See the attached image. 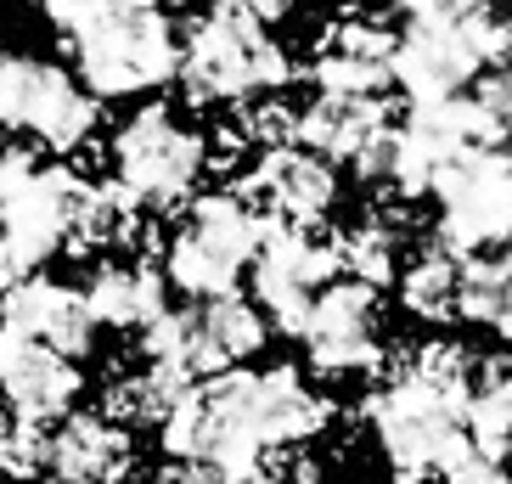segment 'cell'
<instances>
[{
	"label": "cell",
	"mask_w": 512,
	"mask_h": 484,
	"mask_svg": "<svg viewBox=\"0 0 512 484\" xmlns=\"http://www.w3.org/2000/svg\"><path fill=\"white\" fill-rule=\"evenodd\" d=\"M259 237H265V220L248 214L231 192L192 197L186 226L169 237L164 282H175L192 299H226V293H237L242 271L254 265Z\"/></svg>",
	"instance_id": "277c9868"
},
{
	"label": "cell",
	"mask_w": 512,
	"mask_h": 484,
	"mask_svg": "<svg viewBox=\"0 0 512 484\" xmlns=\"http://www.w3.org/2000/svg\"><path fill=\"white\" fill-rule=\"evenodd\" d=\"M17 124L57 152H79L96 130V102L57 62L6 57L0 51V130L12 136Z\"/></svg>",
	"instance_id": "9c48e42d"
},
{
	"label": "cell",
	"mask_w": 512,
	"mask_h": 484,
	"mask_svg": "<svg viewBox=\"0 0 512 484\" xmlns=\"http://www.w3.org/2000/svg\"><path fill=\"white\" fill-rule=\"evenodd\" d=\"M507 456H512V451H507Z\"/></svg>",
	"instance_id": "8d00e7d4"
},
{
	"label": "cell",
	"mask_w": 512,
	"mask_h": 484,
	"mask_svg": "<svg viewBox=\"0 0 512 484\" xmlns=\"http://www.w3.org/2000/svg\"><path fill=\"white\" fill-rule=\"evenodd\" d=\"M332 271H338V226H327V220H310V226L265 220V237H259L254 254V293L271 310L276 333L304 338L310 304L332 282Z\"/></svg>",
	"instance_id": "8992f818"
},
{
	"label": "cell",
	"mask_w": 512,
	"mask_h": 484,
	"mask_svg": "<svg viewBox=\"0 0 512 484\" xmlns=\"http://www.w3.org/2000/svg\"><path fill=\"white\" fill-rule=\"evenodd\" d=\"M507 74V34L501 12L490 6H456V0H422L400 12L389 57V85L411 96V107L451 102L467 79Z\"/></svg>",
	"instance_id": "7a4b0ae2"
},
{
	"label": "cell",
	"mask_w": 512,
	"mask_h": 484,
	"mask_svg": "<svg viewBox=\"0 0 512 484\" xmlns=\"http://www.w3.org/2000/svg\"><path fill=\"white\" fill-rule=\"evenodd\" d=\"M361 417L377 428V445L389 456L394 484H422L428 473H445L467 451L462 417L445 411L439 400H428L411 378H394L377 394H366Z\"/></svg>",
	"instance_id": "52a82bcc"
},
{
	"label": "cell",
	"mask_w": 512,
	"mask_h": 484,
	"mask_svg": "<svg viewBox=\"0 0 512 484\" xmlns=\"http://www.w3.org/2000/svg\"><path fill=\"white\" fill-rule=\"evenodd\" d=\"M175 79L186 85V102H242V96H282L293 85V57L276 46L259 6H214L186 29V51Z\"/></svg>",
	"instance_id": "3957f363"
},
{
	"label": "cell",
	"mask_w": 512,
	"mask_h": 484,
	"mask_svg": "<svg viewBox=\"0 0 512 484\" xmlns=\"http://www.w3.org/2000/svg\"><path fill=\"white\" fill-rule=\"evenodd\" d=\"M501 34H507V74H512V12L501 17Z\"/></svg>",
	"instance_id": "d590c367"
},
{
	"label": "cell",
	"mask_w": 512,
	"mask_h": 484,
	"mask_svg": "<svg viewBox=\"0 0 512 484\" xmlns=\"http://www.w3.org/2000/svg\"><path fill=\"white\" fill-rule=\"evenodd\" d=\"M6 445H12V417L0 411V462H6Z\"/></svg>",
	"instance_id": "e575fe53"
},
{
	"label": "cell",
	"mask_w": 512,
	"mask_h": 484,
	"mask_svg": "<svg viewBox=\"0 0 512 484\" xmlns=\"http://www.w3.org/2000/svg\"><path fill=\"white\" fill-rule=\"evenodd\" d=\"M197 327H203L209 349H214L226 366H242L248 355H259V349H265V316H259L254 304L242 299V293L209 299L203 310H197Z\"/></svg>",
	"instance_id": "d4e9b609"
},
{
	"label": "cell",
	"mask_w": 512,
	"mask_h": 484,
	"mask_svg": "<svg viewBox=\"0 0 512 484\" xmlns=\"http://www.w3.org/2000/svg\"><path fill=\"white\" fill-rule=\"evenodd\" d=\"M46 456H51V428H29V423H12V445H6V462H0V479L12 484H29L46 473Z\"/></svg>",
	"instance_id": "f1b7e54d"
},
{
	"label": "cell",
	"mask_w": 512,
	"mask_h": 484,
	"mask_svg": "<svg viewBox=\"0 0 512 484\" xmlns=\"http://www.w3.org/2000/svg\"><path fill=\"white\" fill-rule=\"evenodd\" d=\"M141 349H147V366H175V372H186L192 383H209V378H220V372H231V366L209 349V338H203L192 310H164L158 321H147V327H141Z\"/></svg>",
	"instance_id": "7402d4cb"
},
{
	"label": "cell",
	"mask_w": 512,
	"mask_h": 484,
	"mask_svg": "<svg viewBox=\"0 0 512 484\" xmlns=\"http://www.w3.org/2000/svg\"><path fill=\"white\" fill-rule=\"evenodd\" d=\"M85 389L74 361H62L40 344H0V394L12 400V423L51 428L74 417V400Z\"/></svg>",
	"instance_id": "4fadbf2b"
},
{
	"label": "cell",
	"mask_w": 512,
	"mask_h": 484,
	"mask_svg": "<svg viewBox=\"0 0 512 484\" xmlns=\"http://www.w3.org/2000/svg\"><path fill=\"white\" fill-rule=\"evenodd\" d=\"M304 349L310 366L327 378H349V372H377L383 349H377V293L361 282H327L310 304L304 321Z\"/></svg>",
	"instance_id": "8fae6325"
},
{
	"label": "cell",
	"mask_w": 512,
	"mask_h": 484,
	"mask_svg": "<svg viewBox=\"0 0 512 484\" xmlns=\"http://www.w3.org/2000/svg\"><path fill=\"white\" fill-rule=\"evenodd\" d=\"M46 17L62 29L68 57H74L79 79L96 96H130L152 91L175 79L181 68V34L158 6H124V0H102V6H74V0H51Z\"/></svg>",
	"instance_id": "6da1fadb"
},
{
	"label": "cell",
	"mask_w": 512,
	"mask_h": 484,
	"mask_svg": "<svg viewBox=\"0 0 512 484\" xmlns=\"http://www.w3.org/2000/svg\"><path fill=\"white\" fill-rule=\"evenodd\" d=\"M164 288L169 282L152 259H130V265L107 259V265H96L91 288H85V310L96 327H147L169 310Z\"/></svg>",
	"instance_id": "d6986e66"
},
{
	"label": "cell",
	"mask_w": 512,
	"mask_h": 484,
	"mask_svg": "<svg viewBox=\"0 0 512 484\" xmlns=\"http://www.w3.org/2000/svg\"><path fill=\"white\" fill-rule=\"evenodd\" d=\"M456 316L479 321L512 344V242L456 265Z\"/></svg>",
	"instance_id": "ffe728a7"
},
{
	"label": "cell",
	"mask_w": 512,
	"mask_h": 484,
	"mask_svg": "<svg viewBox=\"0 0 512 484\" xmlns=\"http://www.w3.org/2000/svg\"><path fill=\"white\" fill-rule=\"evenodd\" d=\"M428 192L439 197V248L451 259L490 254L512 242V152H467L434 169Z\"/></svg>",
	"instance_id": "5b68a950"
},
{
	"label": "cell",
	"mask_w": 512,
	"mask_h": 484,
	"mask_svg": "<svg viewBox=\"0 0 512 484\" xmlns=\"http://www.w3.org/2000/svg\"><path fill=\"white\" fill-rule=\"evenodd\" d=\"M226 484H321V468L304 445H282V451H259L254 468L231 473Z\"/></svg>",
	"instance_id": "83f0119b"
},
{
	"label": "cell",
	"mask_w": 512,
	"mask_h": 484,
	"mask_svg": "<svg viewBox=\"0 0 512 484\" xmlns=\"http://www.w3.org/2000/svg\"><path fill=\"white\" fill-rule=\"evenodd\" d=\"M248 411H254V434L265 451H282V445H304L310 434L332 423V400L316 394L310 383L293 372V366H271V372H254V389H248Z\"/></svg>",
	"instance_id": "ac0fdd59"
},
{
	"label": "cell",
	"mask_w": 512,
	"mask_h": 484,
	"mask_svg": "<svg viewBox=\"0 0 512 484\" xmlns=\"http://www.w3.org/2000/svg\"><path fill=\"white\" fill-rule=\"evenodd\" d=\"M152 484H220V479H214L203 462H175V456H169L164 468L152 473Z\"/></svg>",
	"instance_id": "836d02e7"
},
{
	"label": "cell",
	"mask_w": 512,
	"mask_h": 484,
	"mask_svg": "<svg viewBox=\"0 0 512 484\" xmlns=\"http://www.w3.org/2000/svg\"><path fill=\"white\" fill-rule=\"evenodd\" d=\"M394 259H400V237L383 214H366L349 231H338V271H349V282L361 288H389L394 282Z\"/></svg>",
	"instance_id": "cb8c5ba5"
},
{
	"label": "cell",
	"mask_w": 512,
	"mask_h": 484,
	"mask_svg": "<svg viewBox=\"0 0 512 484\" xmlns=\"http://www.w3.org/2000/svg\"><path fill=\"white\" fill-rule=\"evenodd\" d=\"M456 265H462V259H451L445 248L417 254V265L400 276V299H406L411 316H422V321H456Z\"/></svg>",
	"instance_id": "484cf974"
},
{
	"label": "cell",
	"mask_w": 512,
	"mask_h": 484,
	"mask_svg": "<svg viewBox=\"0 0 512 484\" xmlns=\"http://www.w3.org/2000/svg\"><path fill=\"white\" fill-rule=\"evenodd\" d=\"M389 130H394V107L383 96H321V102L299 107L293 147L316 152L321 164H355Z\"/></svg>",
	"instance_id": "2e32d148"
},
{
	"label": "cell",
	"mask_w": 512,
	"mask_h": 484,
	"mask_svg": "<svg viewBox=\"0 0 512 484\" xmlns=\"http://www.w3.org/2000/svg\"><path fill=\"white\" fill-rule=\"evenodd\" d=\"M85 197H91V181H85L79 169H40L12 203H0V226L12 231V242L40 265L51 248L68 242L79 209H85Z\"/></svg>",
	"instance_id": "5bb4252c"
},
{
	"label": "cell",
	"mask_w": 512,
	"mask_h": 484,
	"mask_svg": "<svg viewBox=\"0 0 512 484\" xmlns=\"http://www.w3.org/2000/svg\"><path fill=\"white\" fill-rule=\"evenodd\" d=\"M406 378L417 383L428 400H439L445 411H456L462 417L467 394H473V378H479V361H473V349L467 344H417L406 361Z\"/></svg>",
	"instance_id": "603a6c76"
},
{
	"label": "cell",
	"mask_w": 512,
	"mask_h": 484,
	"mask_svg": "<svg viewBox=\"0 0 512 484\" xmlns=\"http://www.w3.org/2000/svg\"><path fill=\"white\" fill-rule=\"evenodd\" d=\"M130 468H136L130 428H113L107 417H62V428H51V484H119Z\"/></svg>",
	"instance_id": "e0dca14e"
},
{
	"label": "cell",
	"mask_w": 512,
	"mask_h": 484,
	"mask_svg": "<svg viewBox=\"0 0 512 484\" xmlns=\"http://www.w3.org/2000/svg\"><path fill=\"white\" fill-rule=\"evenodd\" d=\"M242 130V141L248 147H293V130H299V107L287 102V96H242L237 102V119H231Z\"/></svg>",
	"instance_id": "4316f807"
},
{
	"label": "cell",
	"mask_w": 512,
	"mask_h": 484,
	"mask_svg": "<svg viewBox=\"0 0 512 484\" xmlns=\"http://www.w3.org/2000/svg\"><path fill=\"white\" fill-rule=\"evenodd\" d=\"M467 102L479 107V113L496 124L501 136H512V74H484L479 91L467 96Z\"/></svg>",
	"instance_id": "4dcf8cb0"
},
{
	"label": "cell",
	"mask_w": 512,
	"mask_h": 484,
	"mask_svg": "<svg viewBox=\"0 0 512 484\" xmlns=\"http://www.w3.org/2000/svg\"><path fill=\"white\" fill-rule=\"evenodd\" d=\"M113 169H119V186L136 197L141 209L147 203L175 209V203L192 197V186L209 169V158H203V136L197 130L175 124V113L164 102H152L119 130V141H113Z\"/></svg>",
	"instance_id": "ba28073f"
},
{
	"label": "cell",
	"mask_w": 512,
	"mask_h": 484,
	"mask_svg": "<svg viewBox=\"0 0 512 484\" xmlns=\"http://www.w3.org/2000/svg\"><path fill=\"white\" fill-rule=\"evenodd\" d=\"M0 344H40L51 355H62V361L91 355L96 321L85 310V293L46 282V276H29L23 288H12L0 299Z\"/></svg>",
	"instance_id": "7c38bea8"
},
{
	"label": "cell",
	"mask_w": 512,
	"mask_h": 484,
	"mask_svg": "<svg viewBox=\"0 0 512 484\" xmlns=\"http://www.w3.org/2000/svg\"><path fill=\"white\" fill-rule=\"evenodd\" d=\"M439 479H445V484H512V473H507V462H496V456H484V451L467 445V451L456 456Z\"/></svg>",
	"instance_id": "1f68e13d"
},
{
	"label": "cell",
	"mask_w": 512,
	"mask_h": 484,
	"mask_svg": "<svg viewBox=\"0 0 512 484\" xmlns=\"http://www.w3.org/2000/svg\"><path fill=\"white\" fill-rule=\"evenodd\" d=\"M462 434L473 451L507 462V451H512V366L507 361L479 366L473 394H467V406H462Z\"/></svg>",
	"instance_id": "44dd1931"
},
{
	"label": "cell",
	"mask_w": 512,
	"mask_h": 484,
	"mask_svg": "<svg viewBox=\"0 0 512 484\" xmlns=\"http://www.w3.org/2000/svg\"><path fill=\"white\" fill-rule=\"evenodd\" d=\"M29 276H34V259H29V254H23V248L12 242V231L0 226V293L23 288Z\"/></svg>",
	"instance_id": "d6a6232c"
},
{
	"label": "cell",
	"mask_w": 512,
	"mask_h": 484,
	"mask_svg": "<svg viewBox=\"0 0 512 484\" xmlns=\"http://www.w3.org/2000/svg\"><path fill=\"white\" fill-rule=\"evenodd\" d=\"M389 57H394V29L366 23V17H344L321 34L310 79L321 85V96H383Z\"/></svg>",
	"instance_id": "9a60e30c"
},
{
	"label": "cell",
	"mask_w": 512,
	"mask_h": 484,
	"mask_svg": "<svg viewBox=\"0 0 512 484\" xmlns=\"http://www.w3.org/2000/svg\"><path fill=\"white\" fill-rule=\"evenodd\" d=\"M34 175H40V152H34L29 141H17V136L0 130V203H12Z\"/></svg>",
	"instance_id": "f546056e"
},
{
	"label": "cell",
	"mask_w": 512,
	"mask_h": 484,
	"mask_svg": "<svg viewBox=\"0 0 512 484\" xmlns=\"http://www.w3.org/2000/svg\"><path fill=\"white\" fill-rule=\"evenodd\" d=\"M231 197L248 214H259V220L310 226V220H327L332 197H338V175H332V164H321L316 152L276 147V152H259V169L231 181Z\"/></svg>",
	"instance_id": "30bf717a"
}]
</instances>
